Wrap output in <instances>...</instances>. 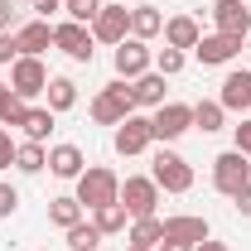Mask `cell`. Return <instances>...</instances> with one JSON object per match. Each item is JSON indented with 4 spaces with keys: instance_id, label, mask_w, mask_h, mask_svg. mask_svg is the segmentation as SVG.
<instances>
[{
    "instance_id": "cell-1",
    "label": "cell",
    "mask_w": 251,
    "mask_h": 251,
    "mask_svg": "<svg viewBox=\"0 0 251 251\" xmlns=\"http://www.w3.org/2000/svg\"><path fill=\"white\" fill-rule=\"evenodd\" d=\"M73 198L92 213V208H106V203H121V174L116 169H106V164H87L77 179H73Z\"/></svg>"
},
{
    "instance_id": "cell-2",
    "label": "cell",
    "mask_w": 251,
    "mask_h": 251,
    "mask_svg": "<svg viewBox=\"0 0 251 251\" xmlns=\"http://www.w3.org/2000/svg\"><path fill=\"white\" fill-rule=\"evenodd\" d=\"M87 111H92V121H97V126H121L126 116H135L140 106H135L130 82H126V77H111V82H106V87L92 97V106H87Z\"/></svg>"
},
{
    "instance_id": "cell-3",
    "label": "cell",
    "mask_w": 251,
    "mask_h": 251,
    "mask_svg": "<svg viewBox=\"0 0 251 251\" xmlns=\"http://www.w3.org/2000/svg\"><path fill=\"white\" fill-rule=\"evenodd\" d=\"M213 188H218L222 198H232V203L242 193H251V159L242 150H222L213 159Z\"/></svg>"
},
{
    "instance_id": "cell-4",
    "label": "cell",
    "mask_w": 251,
    "mask_h": 251,
    "mask_svg": "<svg viewBox=\"0 0 251 251\" xmlns=\"http://www.w3.org/2000/svg\"><path fill=\"white\" fill-rule=\"evenodd\" d=\"M150 179H155L164 193H188V188H193V164H188L179 150H155V159H150Z\"/></svg>"
},
{
    "instance_id": "cell-5",
    "label": "cell",
    "mask_w": 251,
    "mask_h": 251,
    "mask_svg": "<svg viewBox=\"0 0 251 251\" xmlns=\"http://www.w3.org/2000/svg\"><path fill=\"white\" fill-rule=\"evenodd\" d=\"M159 193H164V188H159L150 174H126L121 179V208L130 218H155L159 213Z\"/></svg>"
},
{
    "instance_id": "cell-6",
    "label": "cell",
    "mask_w": 251,
    "mask_h": 251,
    "mask_svg": "<svg viewBox=\"0 0 251 251\" xmlns=\"http://www.w3.org/2000/svg\"><path fill=\"white\" fill-rule=\"evenodd\" d=\"M49 87V63L44 58H29V53H20V58L10 63V92L20 97V101H34V97H44Z\"/></svg>"
},
{
    "instance_id": "cell-7",
    "label": "cell",
    "mask_w": 251,
    "mask_h": 251,
    "mask_svg": "<svg viewBox=\"0 0 251 251\" xmlns=\"http://www.w3.org/2000/svg\"><path fill=\"white\" fill-rule=\"evenodd\" d=\"M150 130H155L159 145H174L184 130H193V106H188V101H164V106H155Z\"/></svg>"
},
{
    "instance_id": "cell-8",
    "label": "cell",
    "mask_w": 251,
    "mask_h": 251,
    "mask_svg": "<svg viewBox=\"0 0 251 251\" xmlns=\"http://www.w3.org/2000/svg\"><path fill=\"white\" fill-rule=\"evenodd\" d=\"M92 44H97L92 29H87V25H77V20H58V25H53V49L68 53L73 63H92V53H97Z\"/></svg>"
},
{
    "instance_id": "cell-9",
    "label": "cell",
    "mask_w": 251,
    "mask_h": 251,
    "mask_svg": "<svg viewBox=\"0 0 251 251\" xmlns=\"http://www.w3.org/2000/svg\"><path fill=\"white\" fill-rule=\"evenodd\" d=\"M111 63H116V77L135 82L140 73H150V68H155V53H150V44H145V39H121V44L111 49Z\"/></svg>"
},
{
    "instance_id": "cell-10",
    "label": "cell",
    "mask_w": 251,
    "mask_h": 251,
    "mask_svg": "<svg viewBox=\"0 0 251 251\" xmlns=\"http://www.w3.org/2000/svg\"><path fill=\"white\" fill-rule=\"evenodd\" d=\"M87 29H92V39H97V44L116 49L121 39H130V10L111 0V5H101V10H97V20L87 25Z\"/></svg>"
},
{
    "instance_id": "cell-11",
    "label": "cell",
    "mask_w": 251,
    "mask_h": 251,
    "mask_svg": "<svg viewBox=\"0 0 251 251\" xmlns=\"http://www.w3.org/2000/svg\"><path fill=\"white\" fill-rule=\"evenodd\" d=\"M111 145H116V155H145L150 145H155V130H150V116H126L121 126H116V135H111Z\"/></svg>"
},
{
    "instance_id": "cell-12",
    "label": "cell",
    "mask_w": 251,
    "mask_h": 251,
    "mask_svg": "<svg viewBox=\"0 0 251 251\" xmlns=\"http://www.w3.org/2000/svg\"><path fill=\"white\" fill-rule=\"evenodd\" d=\"M242 44H247V39H232V34L213 29V34H203V39L193 44V58L203 63V68H227V63L242 53Z\"/></svg>"
},
{
    "instance_id": "cell-13",
    "label": "cell",
    "mask_w": 251,
    "mask_h": 251,
    "mask_svg": "<svg viewBox=\"0 0 251 251\" xmlns=\"http://www.w3.org/2000/svg\"><path fill=\"white\" fill-rule=\"evenodd\" d=\"M213 25H218V34L247 39V34H251V10H247V0H218V5H213Z\"/></svg>"
},
{
    "instance_id": "cell-14",
    "label": "cell",
    "mask_w": 251,
    "mask_h": 251,
    "mask_svg": "<svg viewBox=\"0 0 251 251\" xmlns=\"http://www.w3.org/2000/svg\"><path fill=\"white\" fill-rule=\"evenodd\" d=\"M164 237L198 247V242H208V237H213V227H208V218H198V213H174V218H164Z\"/></svg>"
},
{
    "instance_id": "cell-15",
    "label": "cell",
    "mask_w": 251,
    "mask_h": 251,
    "mask_svg": "<svg viewBox=\"0 0 251 251\" xmlns=\"http://www.w3.org/2000/svg\"><path fill=\"white\" fill-rule=\"evenodd\" d=\"M87 169V155H82V145H73V140H63L49 150V174L53 179H77Z\"/></svg>"
},
{
    "instance_id": "cell-16",
    "label": "cell",
    "mask_w": 251,
    "mask_h": 251,
    "mask_svg": "<svg viewBox=\"0 0 251 251\" xmlns=\"http://www.w3.org/2000/svg\"><path fill=\"white\" fill-rule=\"evenodd\" d=\"M218 101L227 106V111H251V73L247 68H232V73L222 77Z\"/></svg>"
},
{
    "instance_id": "cell-17",
    "label": "cell",
    "mask_w": 251,
    "mask_h": 251,
    "mask_svg": "<svg viewBox=\"0 0 251 251\" xmlns=\"http://www.w3.org/2000/svg\"><path fill=\"white\" fill-rule=\"evenodd\" d=\"M15 39H20V53L44 58V53L53 49V25H49V20H29V25H20V29H15Z\"/></svg>"
},
{
    "instance_id": "cell-18",
    "label": "cell",
    "mask_w": 251,
    "mask_h": 251,
    "mask_svg": "<svg viewBox=\"0 0 251 251\" xmlns=\"http://www.w3.org/2000/svg\"><path fill=\"white\" fill-rule=\"evenodd\" d=\"M203 39V29H198V20L193 15H169L164 20V44L169 49H184V53H193V44Z\"/></svg>"
},
{
    "instance_id": "cell-19",
    "label": "cell",
    "mask_w": 251,
    "mask_h": 251,
    "mask_svg": "<svg viewBox=\"0 0 251 251\" xmlns=\"http://www.w3.org/2000/svg\"><path fill=\"white\" fill-rule=\"evenodd\" d=\"M44 106H49L53 116L73 111V106H77V82H73V77H49V87H44Z\"/></svg>"
},
{
    "instance_id": "cell-20",
    "label": "cell",
    "mask_w": 251,
    "mask_h": 251,
    "mask_svg": "<svg viewBox=\"0 0 251 251\" xmlns=\"http://www.w3.org/2000/svg\"><path fill=\"white\" fill-rule=\"evenodd\" d=\"M126 242H130V247H150L155 251L159 242H164V218H130V227H126Z\"/></svg>"
},
{
    "instance_id": "cell-21",
    "label": "cell",
    "mask_w": 251,
    "mask_h": 251,
    "mask_svg": "<svg viewBox=\"0 0 251 251\" xmlns=\"http://www.w3.org/2000/svg\"><path fill=\"white\" fill-rule=\"evenodd\" d=\"M130 92H135V106H150V111L164 106V73H155V68L140 73V77L130 82Z\"/></svg>"
},
{
    "instance_id": "cell-22",
    "label": "cell",
    "mask_w": 251,
    "mask_h": 251,
    "mask_svg": "<svg viewBox=\"0 0 251 251\" xmlns=\"http://www.w3.org/2000/svg\"><path fill=\"white\" fill-rule=\"evenodd\" d=\"M193 126H198L203 135H218L222 126H227V106H222L218 97H203V101H193Z\"/></svg>"
},
{
    "instance_id": "cell-23",
    "label": "cell",
    "mask_w": 251,
    "mask_h": 251,
    "mask_svg": "<svg viewBox=\"0 0 251 251\" xmlns=\"http://www.w3.org/2000/svg\"><path fill=\"white\" fill-rule=\"evenodd\" d=\"M155 34H164V15H159L155 5H135L130 10V39H155Z\"/></svg>"
},
{
    "instance_id": "cell-24",
    "label": "cell",
    "mask_w": 251,
    "mask_h": 251,
    "mask_svg": "<svg viewBox=\"0 0 251 251\" xmlns=\"http://www.w3.org/2000/svg\"><path fill=\"white\" fill-rule=\"evenodd\" d=\"M82 218H87V208H82L73 193H63V198H53V203H49V222H53V227H63V232H68V227H77Z\"/></svg>"
},
{
    "instance_id": "cell-25",
    "label": "cell",
    "mask_w": 251,
    "mask_h": 251,
    "mask_svg": "<svg viewBox=\"0 0 251 251\" xmlns=\"http://www.w3.org/2000/svg\"><path fill=\"white\" fill-rule=\"evenodd\" d=\"M92 222L101 237H121L126 227H130V213H126L121 203H106V208H92Z\"/></svg>"
},
{
    "instance_id": "cell-26",
    "label": "cell",
    "mask_w": 251,
    "mask_h": 251,
    "mask_svg": "<svg viewBox=\"0 0 251 251\" xmlns=\"http://www.w3.org/2000/svg\"><path fill=\"white\" fill-rule=\"evenodd\" d=\"M15 169H20V174H44V169H49V150H44L39 140H20V150H15Z\"/></svg>"
},
{
    "instance_id": "cell-27",
    "label": "cell",
    "mask_w": 251,
    "mask_h": 251,
    "mask_svg": "<svg viewBox=\"0 0 251 251\" xmlns=\"http://www.w3.org/2000/svg\"><path fill=\"white\" fill-rule=\"evenodd\" d=\"M20 130H25V140H49V130H53V111L49 106H29L25 111V121H20Z\"/></svg>"
},
{
    "instance_id": "cell-28",
    "label": "cell",
    "mask_w": 251,
    "mask_h": 251,
    "mask_svg": "<svg viewBox=\"0 0 251 251\" xmlns=\"http://www.w3.org/2000/svg\"><path fill=\"white\" fill-rule=\"evenodd\" d=\"M63 237H68V251H101V242H106V237L97 232V222H87V218L77 222V227H68Z\"/></svg>"
},
{
    "instance_id": "cell-29",
    "label": "cell",
    "mask_w": 251,
    "mask_h": 251,
    "mask_svg": "<svg viewBox=\"0 0 251 251\" xmlns=\"http://www.w3.org/2000/svg\"><path fill=\"white\" fill-rule=\"evenodd\" d=\"M184 63H188L184 49H169V44H164V49L155 53V73H164V77H179V73H184Z\"/></svg>"
},
{
    "instance_id": "cell-30",
    "label": "cell",
    "mask_w": 251,
    "mask_h": 251,
    "mask_svg": "<svg viewBox=\"0 0 251 251\" xmlns=\"http://www.w3.org/2000/svg\"><path fill=\"white\" fill-rule=\"evenodd\" d=\"M63 10H68V20H77V25H92L97 10H101V0H63Z\"/></svg>"
},
{
    "instance_id": "cell-31",
    "label": "cell",
    "mask_w": 251,
    "mask_h": 251,
    "mask_svg": "<svg viewBox=\"0 0 251 251\" xmlns=\"http://www.w3.org/2000/svg\"><path fill=\"white\" fill-rule=\"evenodd\" d=\"M25 111H29V101H20V97L10 92V97H5V106H0V126H5V130H15V126L25 121Z\"/></svg>"
},
{
    "instance_id": "cell-32",
    "label": "cell",
    "mask_w": 251,
    "mask_h": 251,
    "mask_svg": "<svg viewBox=\"0 0 251 251\" xmlns=\"http://www.w3.org/2000/svg\"><path fill=\"white\" fill-rule=\"evenodd\" d=\"M15 213H20V188H15V184H0V222L15 218Z\"/></svg>"
},
{
    "instance_id": "cell-33",
    "label": "cell",
    "mask_w": 251,
    "mask_h": 251,
    "mask_svg": "<svg viewBox=\"0 0 251 251\" xmlns=\"http://www.w3.org/2000/svg\"><path fill=\"white\" fill-rule=\"evenodd\" d=\"M232 150H242L251 159V116H242V126H232Z\"/></svg>"
},
{
    "instance_id": "cell-34",
    "label": "cell",
    "mask_w": 251,
    "mask_h": 251,
    "mask_svg": "<svg viewBox=\"0 0 251 251\" xmlns=\"http://www.w3.org/2000/svg\"><path fill=\"white\" fill-rule=\"evenodd\" d=\"M15 58H20V39H15V29H5L0 34V68L15 63Z\"/></svg>"
},
{
    "instance_id": "cell-35",
    "label": "cell",
    "mask_w": 251,
    "mask_h": 251,
    "mask_svg": "<svg viewBox=\"0 0 251 251\" xmlns=\"http://www.w3.org/2000/svg\"><path fill=\"white\" fill-rule=\"evenodd\" d=\"M15 150H20V145H15V140H10V130L0 126V169H15Z\"/></svg>"
},
{
    "instance_id": "cell-36",
    "label": "cell",
    "mask_w": 251,
    "mask_h": 251,
    "mask_svg": "<svg viewBox=\"0 0 251 251\" xmlns=\"http://www.w3.org/2000/svg\"><path fill=\"white\" fill-rule=\"evenodd\" d=\"M63 10V0H34V15H39V20H49V15H58Z\"/></svg>"
},
{
    "instance_id": "cell-37",
    "label": "cell",
    "mask_w": 251,
    "mask_h": 251,
    "mask_svg": "<svg viewBox=\"0 0 251 251\" xmlns=\"http://www.w3.org/2000/svg\"><path fill=\"white\" fill-rule=\"evenodd\" d=\"M15 25V10H10V0H0V34Z\"/></svg>"
},
{
    "instance_id": "cell-38",
    "label": "cell",
    "mask_w": 251,
    "mask_h": 251,
    "mask_svg": "<svg viewBox=\"0 0 251 251\" xmlns=\"http://www.w3.org/2000/svg\"><path fill=\"white\" fill-rule=\"evenodd\" d=\"M155 251H193V247H188V242H174V237H164Z\"/></svg>"
},
{
    "instance_id": "cell-39",
    "label": "cell",
    "mask_w": 251,
    "mask_h": 251,
    "mask_svg": "<svg viewBox=\"0 0 251 251\" xmlns=\"http://www.w3.org/2000/svg\"><path fill=\"white\" fill-rule=\"evenodd\" d=\"M193 251H227V242H213V237H208V242H198Z\"/></svg>"
},
{
    "instance_id": "cell-40",
    "label": "cell",
    "mask_w": 251,
    "mask_h": 251,
    "mask_svg": "<svg viewBox=\"0 0 251 251\" xmlns=\"http://www.w3.org/2000/svg\"><path fill=\"white\" fill-rule=\"evenodd\" d=\"M237 213H242V218H251V193H242V198H237Z\"/></svg>"
},
{
    "instance_id": "cell-41",
    "label": "cell",
    "mask_w": 251,
    "mask_h": 251,
    "mask_svg": "<svg viewBox=\"0 0 251 251\" xmlns=\"http://www.w3.org/2000/svg\"><path fill=\"white\" fill-rule=\"evenodd\" d=\"M5 97H10V82H0V106H5Z\"/></svg>"
},
{
    "instance_id": "cell-42",
    "label": "cell",
    "mask_w": 251,
    "mask_h": 251,
    "mask_svg": "<svg viewBox=\"0 0 251 251\" xmlns=\"http://www.w3.org/2000/svg\"><path fill=\"white\" fill-rule=\"evenodd\" d=\"M126 251H150V247H126Z\"/></svg>"
},
{
    "instance_id": "cell-43",
    "label": "cell",
    "mask_w": 251,
    "mask_h": 251,
    "mask_svg": "<svg viewBox=\"0 0 251 251\" xmlns=\"http://www.w3.org/2000/svg\"><path fill=\"white\" fill-rule=\"evenodd\" d=\"M247 49H251V34H247Z\"/></svg>"
},
{
    "instance_id": "cell-44",
    "label": "cell",
    "mask_w": 251,
    "mask_h": 251,
    "mask_svg": "<svg viewBox=\"0 0 251 251\" xmlns=\"http://www.w3.org/2000/svg\"><path fill=\"white\" fill-rule=\"evenodd\" d=\"M101 5H111V0H101Z\"/></svg>"
}]
</instances>
